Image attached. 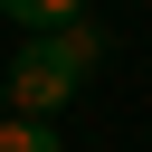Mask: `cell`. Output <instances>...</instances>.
Returning a JSON list of instances; mask_svg holds the SVG:
<instances>
[{"mask_svg":"<svg viewBox=\"0 0 152 152\" xmlns=\"http://www.w3.org/2000/svg\"><path fill=\"white\" fill-rule=\"evenodd\" d=\"M104 66V28L95 19H76V28H57V38H19V57H10V114H57L86 76Z\"/></svg>","mask_w":152,"mask_h":152,"instance_id":"1","label":"cell"},{"mask_svg":"<svg viewBox=\"0 0 152 152\" xmlns=\"http://www.w3.org/2000/svg\"><path fill=\"white\" fill-rule=\"evenodd\" d=\"M0 19H19V38H57L86 19V0H0Z\"/></svg>","mask_w":152,"mask_h":152,"instance_id":"2","label":"cell"},{"mask_svg":"<svg viewBox=\"0 0 152 152\" xmlns=\"http://www.w3.org/2000/svg\"><path fill=\"white\" fill-rule=\"evenodd\" d=\"M0 152H66V142H57L38 114H10V124H0Z\"/></svg>","mask_w":152,"mask_h":152,"instance_id":"3","label":"cell"},{"mask_svg":"<svg viewBox=\"0 0 152 152\" xmlns=\"http://www.w3.org/2000/svg\"><path fill=\"white\" fill-rule=\"evenodd\" d=\"M0 124H10V66H0Z\"/></svg>","mask_w":152,"mask_h":152,"instance_id":"4","label":"cell"}]
</instances>
